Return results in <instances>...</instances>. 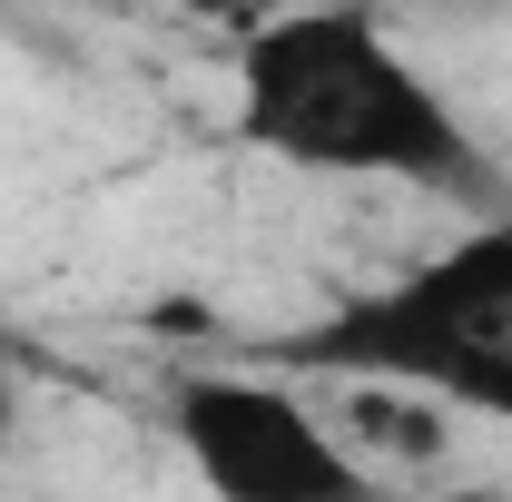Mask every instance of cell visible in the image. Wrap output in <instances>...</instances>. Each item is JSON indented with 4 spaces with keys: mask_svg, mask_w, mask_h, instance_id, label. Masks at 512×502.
Masks as SVG:
<instances>
[{
    "mask_svg": "<svg viewBox=\"0 0 512 502\" xmlns=\"http://www.w3.org/2000/svg\"><path fill=\"white\" fill-rule=\"evenodd\" d=\"M237 138L296 178L493 197V158L453 89L384 30L375 0H306L237 30Z\"/></svg>",
    "mask_w": 512,
    "mask_h": 502,
    "instance_id": "1",
    "label": "cell"
},
{
    "mask_svg": "<svg viewBox=\"0 0 512 502\" xmlns=\"http://www.w3.org/2000/svg\"><path fill=\"white\" fill-rule=\"evenodd\" d=\"M286 375H335L355 394H424L453 414L512 424V197L434 256L394 266L365 296H335L316 325L266 345Z\"/></svg>",
    "mask_w": 512,
    "mask_h": 502,
    "instance_id": "2",
    "label": "cell"
},
{
    "mask_svg": "<svg viewBox=\"0 0 512 502\" xmlns=\"http://www.w3.org/2000/svg\"><path fill=\"white\" fill-rule=\"evenodd\" d=\"M168 434L217 502H365L384 483L306 384L266 365H197L168 384Z\"/></svg>",
    "mask_w": 512,
    "mask_h": 502,
    "instance_id": "3",
    "label": "cell"
},
{
    "mask_svg": "<svg viewBox=\"0 0 512 502\" xmlns=\"http://www.w3.org/2000/svg\"><path fill=\"white\" fill-rule=\"evenodd\" d=\"M178 10L237 40V30H256V20H286V10H306V0H178Z\"/></svg>",
    "mask_w": 512,
    "mask_h": 502,
    "instance_id": "4",
    "label": "cell"
},
{
    "mask_svg": "<svg viewBox=\"0 0 512 502\" xmlns=\"http://www.w3.org/2000/svg\"><path fill=\"white\" fill-rule=\"evenodd\" d=\"M20 434V375H10V355H0V443Z\"/></svg>",
    "mask_w": 512,
    "mask_h": 502,
    "instance_id": "5",
    "label": "cell"
}]
</instances>
